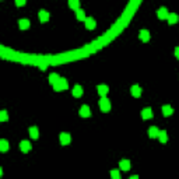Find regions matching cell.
Segmentation results:
<instances>
[{
	"mask_svg": "<svg viewBox=\"0 0 179 179\" xmlns=\"http://www.w3.org/2000/svg\"><path fill=\"white\" fill-rule=\"evenodd\" d=\"M53 88H55V91H64V90H67V80L66 78H60L58 83L53 85Z\"/></svg>",
	"mask_w": 179,
	"mask_h": 179,
	"instance_id": "cell-1",
	"label": "cell"
},
{
	"mask_svg": "<svg viewBox=\"0 0 179 179\" xmlns=\"http://www.w3.org/2000/svg\"><path fill=\"white\" fill-rule=\"evenodd\" d=\"M99 108H101V111H104V112H108L109 109H111V101H109L108 98L102 97V98L99 99Z\"/></svg>",
	"mask_w": 179,
	"mask_h": 179,
	"instance_id": "cell-2",
	"label": "cell"
},
{
	"mask_svg": "<svg viewBox=\"0 0 179 179\" xmlns=\"http://www.w3.org/2000/svg\"><path fill=\"white\" fill-rule=\"evenodd\" d=\"M71 141V137L69 133H66V132H63V133H60V143L63 144V146H67L69 143Z\"/></svg>",
	"mask_w": 179,
	"mask_h": 179,
	"instance_id": "cell-3",
	"label": "cell"
},
{
	"mask_svg": "<svg viewBox=\"0 0 179 179\" xmlns=\"http://www.w3.org/2000/svg\"><path fill=\"white\" fill-rule=\"evenodd\" d=\"M20 148H21V151L23 153H28L30 150H31V143L28 140H23L20 143Z\"/></svg>",
	"mask_w": 179,
	"mask_h": 179,
	"instance_id": "cell-4",
	"label": "cell"
},
{
	"mask_svg": "<svg viewBox=\"0 0 179 179\" xmlns=\"http://www.w3.org/2000/svg\"><path fill=\"white\" fill-rule=\"evenodd\" d=\"M158 134H160V129L157 128V126H151V128L148 129V136H150L151 139L158 137Z\"/></svg>",
	"mask_w": 179,
	"mask_h": 179,
	"instance_id": "cell-5",
	"label": "cell"
},
{
	"mask_svg": "<svg viewBox=\"0 0 179 179\" xmlns=\"http://www.w3.org/2000/svg\"><path fill=\"white\" fill-rule=\"evenodd\" d=\"M141 118L143 119H151L153 118V111L151 108H144L141 111Z\"/></svg>",
	"mask_w": 179,
	"mask_h": 179,
	"instance_id": "cell-6",
	"label": "cell"
},
{
	"mask_svg": "<svg viewBox=\"0 0 179 179\" xmlns=\"http://www.w3.org/2000/svg\"><path fill=\"white\" fill-rule=\"evenodd\" d=\"M157 14H158V17H160L161 20L168 18V16H169V13H168V10H166L165 7H160L158 11H157Z\"/></svg>",
	"mask_w": 179,
	"mask_h": 179,
	"instance_id": "cell-7",
	"label": "cell"
},
{
	"mask_svg": "<svg viewBox=\"0 0 179 179\" xmlns=\"http://www.w3.org/2000/svg\"><path fill=\"white\" fill-rule=\"evenodd\" d=\"M80 115L83 116V118H88V116H91V111H90V106H87V105H83V106L80 108Z\"/></svg>",
	"mask_w": 179,
	"mask_h": 179,
	"instance_id": "cell-8",
	"label": "cell"
},
{
	"mask_svg": "<svg viewBox=\"0 0 179 179\" xmlns=\"http://www.w3.org/2000/svg\"><path fill=\"white\" fill-rule=\"evenodd\" d=\"M95 25H97L95 20L92 18V17H87V18H85V27H87L88 30H94Z\"/></svg>",
	"mask_w": 179,
	"mask_h": 179,
	"instance_id": "cell-9",
	"label": "cell"
},
{
	"mask_svg": "<svg viewBox=\"0 0 179 179\" xmlns=\"http://www.w3.org/2000/svg\"><path fill=\"white\" fill-rule=\"evenodd\" d=\"M130 92H132V95H133V97H136V98H137V97L141 95V88L137 85V84H134L133 87H132V90H130Z\"/></svg>",
	"mask_w": 179,
	"mask_h": 179,
	"instance_id": "cell-10",
	"label": "cell"
},
{
	"mask_svg": "<svg viewBox=\"0 0 179 179\" xmlns=\"http://www.w3.org/2000/svg\"><path fill=\"white\" fill-rule=\"evenodd\" d=\"M139 37H140V39L143 42H147L148 39H150V32H148L147 30H141L140 34H139Z\"/></svg>",
	"mask_w": 179,
	"mask_h": 179,
	"instance_id": "cell-11",
	"label": "cell"
},
{
	"mask_svg": "<svg viewBox=\"0 0 179 179\" xmlns=\"http://www.w3.org/2000/svg\"><path fill=\"white\" fill-rule=\"evenodd\" d=\"M108 85H105V84H101V85H98V92H99V95L101 97H105L106 94H108Z\"/></svg>",
	"mask_w": 179,
	"mask_h": 179,
	"instance_id": "cell-12",
	"label": "cell"
},
{
	"mask_svg": "<svg viewBox=\"0 0 179 179\" xmlns=\"http://www.w3.org/2000/svg\"><path fill=\"white\" fill-rule=\"evenodd\" d=\"M162 113H164V116H171L173 113V109L171 105H164L162 106Z\"/></svg>",
	"mask_w": 179,
	"mask_h": 179,
	"instance_id": "cell-13",
	"label": "cell"
},
{
	"mask_svg": "<svg viewBox=\"0 0 179 179\" xmlns=\"http://www.w3.org/2000/svg\"><path fill=\"white\" fill-rule=\"evenodd\" d=\"M119 166H121V169H123V171H129V169H130V161L122 160L121 162H119Z\"/></svg>",
	"mask_w": 179,
	"mask_h": 179,
	"instance_id": "cell-14",
	"label": "cell"
},
{
	"mask_svg": "<svg viewBox=\"0 0 179 179\" xmlns=\"http://www.w3.org/2000/svg\"><path fill=\"white\" fill-rule=\"evenodd\" d=\"M179 21V16L175 13H169V16H168V23L169 24H175V23H178Z\"/></svg>",
	"mask_w": 179,
	"mask_h": 179,
	"instance_id": "cell-15",
	"label": "cell"
},
{
	"mask_svg": "<svg viewBox=\"0 0 179 179\" xmlns=\"http://www.w3.org/2000/svg\"><path fill=\"white\" fill-rule=\"evenodd\" d=\"M18 25L21 30H27L28 27H30V20H27V18H21L18 21Z\"/></svg>",
	"mask_w": 179,
	"mask_h": 179,
	"instance_id": "cell-16",
	"label": "cell"
},
{
	"mask_svg": "<svg viewBox=\"0 0 179 179\" xmlns=\"http://www.w3.org/2000/svg\"><path fill=\"white\" fill-rule=\"evenodd\" d=\"M39 20H41L42 23H46V21L49 20V13L45 11V10H41V11H39Z\"/></svg>",
	"mask_w": 179,
	"mask_h": 179,
	"instance_id": "cell-17",
	"label": "cell"
},
{
	"mask_svg": "<svg viewBox=\"0 0 179 179\" xmlns=\"http://www.w3.org/2000/svg\"><path fill=\"white\" fill-rule=\"evenodd\" d=\"M30 136H31L32 139H38L39 132H38V128H37V126H31V128H30Z\"/></svg>",
	"mask_w": 179,
	"mask_h": 179,
	"instance_id": "cell-18",
	"label": "cell"
},
{
	"mask_svg": "<svg viewBox=\"0 0 179 179\" xmlns=\"http://www.w3.org/2000/svg\"><path fill=\"white\" fill-rule=\"evenodd\" d=\"M73 95L74 97H81L83 95V87L81 85H76L73 88Z\"/></svg>",
	"mask_w": 179,
	"mask_h": 179,
	"instance_id": "cell-19",
	"label": "cell"
},
{
	"mask_svg": "<svg viewBox=\"0 0 179 179\" xmlns=\"http://www.w3.org/2000/svg\"><path fill=\"white\" fill-rule=\"evenodd\" d=\"M158 139H160L161 143H166V140H168V133H166L165 130H160Z\"/></svg>",
	"mask_w": 179,
	"mask_h": 179,
	"instance_id": "cell-20",
	"label": "cell"
},
{
	"mask_svg": "<svg viewBox=\"0 0 179 179\" xmlns=\"http://www.w3.org/2000/svg\"><path fill=\"white\" fill-rule=\"evenodd\" d=\"M59 80H60V77H59V74H56V73H52L51 76H49V83L53 84V85L58 83Z\"/></svg>",
	"mask_w": 179,
	"mask_h": 179,
	"instance_id": "cell-21",
	"label": "cell"
},
{
	"mask_svg": "<svg viewBox=\"0 0 179 179\" xmlns=\"http://www.w3.org/2000/svg\"><path fill=\"white\" fill-rule=\"evenodd\" d=\"M76 16H77V18H78V20H84V21H85V18H87L83 8H78V10H76Z\"/></svg>",
	"mask_w": 179,
	"mask_h": 179,
	"instance_id": "cell-22",
	"label": "cell"
},
{
	"mask_svg": "<svg viewBox=\"0 0 179 179\" xmlns=\"http://www.w3.org/2000/svg\"><path fill=\"white\" fill-rule=\"evenodd\" d=\"M69 6H70L71 8H74V10H78V8H80V1H78V0H70V1H69Z\"/></svg>",
	"mask_w": 179,
	"mask_h": 179,
	"instance_id": "cell-23",
	"label": "cell"
},
{
	"mask_svg": "<svg viewBox=\"0 0 179 179\" xmlns=\"http://www.w3.org/2000/svg\"><path fill=\"white\" fill-rule=\"evenodd\" d=\"M0 150H1V151H7V150H8V141L4 140V139L0 140Z\"/></svg>",
	"mask_w": 179,
	"mask_h": 179,
	"instance_id": "cell-24",
	"label": "cell"
},
{
	"mask_svg": "<svg viewBox=\"0 0 179 179\" xmlns=\"http://www.w3.org/2000/svg\"><path fill=\"white\" fill-rule=\"evenodd\" d=\"M111 179H121L119 171H111Z\"/></svg>",
	"mask_w": 179,
	"mask_h": 179,
	"instance_id": "cell-25",
	"label": "cell"
},
{
	"mask_svg": "<svg viewBox=\"0 0 179 179\" xmlns=\"http://www.w3.org/2000/svg\"><path fill=\"white\" fill-rule=\"evenodd\" d=\"M7 119H8V116H7V112H6V111H1V112H0V121H1V122H6Z\"/></svg>",
	"mask_w": 179,
	"mask_h": 179,
	"instance_id": "cell-26",
	"label": "cell"
},
{
	"mask_svg": "<svg viewBox=\"0 0 179 179\" xmlns=\"http://www.w3.org/2000/svg\"><path fill=\"white\" fill-rule=\"evenodd\" d=\"M16 4L17 6H24L25 4V0H16Z\"/></svg>",
	"mask_w": 179,
	"mask_h": 179,
	"instance_id": "cell-27",
	"label": "cell"
},
{
	"mask_svg": "<svg viewBox=\"0 0 179 179\" xmlns=\"http://www.w3.org/2000/svg\"><path fill=\"white\" fill-rule=\"evenodd\" d=\"M175 56H176V58L179 59V46L176 48V49H175Z\"/></svg>",
	"mask_w": 179,
	"mask_h": 179,
	"instance_id": "cell-28",
	"label": "cell"
},
{
	"mask_svg": "<svg viewBox=\"0 0 179 179\" xmlns=\"http://www.w3.org/2000/svg\"><path fill=\"white\" fill-rule=\"evenodd\" d=\"M130 179H139V176H137V175H133V176H130Z\"/></svg>",
	"mask_w": 179,
	"mask_h": 179,
	"instance_id": "cell-29",
	"label": "cell"
}]
</instances>
